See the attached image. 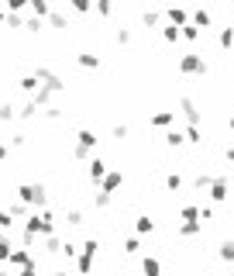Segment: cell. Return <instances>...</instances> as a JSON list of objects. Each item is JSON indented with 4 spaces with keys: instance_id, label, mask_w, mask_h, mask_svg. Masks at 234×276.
Instances as JSON below:
<instances>
[{
    "instance_id": "cell-1",
    "label": "cell",
    "mask_w": 234,
    "mask_h": 276,
    "mask_svg": "<svg viewBox=\"0 0 234 276\" xmlns=\"http://www.w3.org/2000/svg\"><path fill=\"white\" fill-rule=\"evenodd\" d=\"M17 201H24L34 211H45L49 207V190H45V183H21L17 186Z\"/></svg>"
},
{
    "instance_id": "cell-2",
    "label": "cell",
    "mask_w": 234,
    "mask_h": 276,
    "mask_svg": "<svg viewBox=\"0 0 234 276\" xmlns=\"http://www.w3.org/2000/svg\"><path fill=\"white\" fill-rule=\"evenodd\" d=\"M24 231L38 235V239H45V235H55V214L45 207V211H34L28 221H24Z\"/></svg>"
},
{
    "instance_id": "cell-3",
    "label": "cell",
    "mask_w": 234,
    "mask_h": 276,
    "mask_svg": "<svg viewBox=\"0 0 234 276\" xmlns=\"http://www.w3.org/2000/svg\"><path fill=\"white\" fill-rule=\"evenodd\" d=\"M34 76H38V80H42V87H45V90H49L52 97L66 90V80H62V76H59V73H52L49 66H38V69H34Z\"/></svg>"
},
{
    "instance_id": "cell-4",
    "label": "cell",
    "mask_w": 234,
    "mask_h": 276,
    "mask_svg": "<svg viewBox=\"0 0 234 276\" xmlns=\"http://www.w3.org/2000/svg\"><path fill=\"white\" fill-rule=\"evenodd\" d=\"M179 73H186V76H200V73H207V59L197 55V52H186V55H179Z\"/></svg>"
},
{
    "instance_id": "cell-5",
    "label": "cell",
    "mask_w": 234,
    "mask_h": 276,
    "mask_svg": "<svg viewBox=\"0 0 234 276\" xmlns=\"http://www.w3.org/2000/svg\"><path fill=\"white\" fill-rule=\"evenodd\" d=\"M107 173H110V169H107V163L100 159V155H93V159L86 163V176H90V183H97V186H100V183L107 180Z\"/></svg>"
},
{
    "instance_id": "cell-6",
    "label": "cell",
    "mask_w": 234,
    "mask_h": 276,
    "mask_svg": "<svg viewBox=\"0 0 234 276\" xmlns=\"http://www.w3.org/2000/svg\"><path fill=\"white\" fill-rule=\"evenodd\" d=\"M179 110H183V117L189 121V128H200V110H197V104H193L189 97L179 100Z\"/></svg>"
},
{
    "instance_id": "cell-7",
    "label": "cell",
    "mask_w": 234,
    "mask_h": 276,
    "mask_svg": "<svg viewBox=\"0 0 234 276\" xmlns=\"http://www.w3.org/2000/svg\"><path fill=\"white\" fill-rule=\"evenodd\" d=\"M7 262H11L14 269H28V266H34V256H31L28 249H21V245H17V249L11 252V259H7Z\"/></svg>"
},
{
    "instance_id": "cell-8",
    "label": "cell",
    "mask_w": 234,
    "mask_h": 276,
    "mask_svg": "<svg viewBox=\"0 0 234 276\" xmlns=\"http://www.w3.org/2000/svg\"><path fill=\"white\" fill-rule=\"evenodd\" d=\"M166 21L176 24V28H186V24H189V11H186V7H169V11H166Z\"/></svg>"
},
{
    "instance_id": "cell-9",
    "label": "cell",
    "mask_w": 234,
    "mask_h": 276,
    "mask_svg": "<svg viewBox=\"0 0 234 276\" xmlns=\"http://www.w3.org/2000/svg\"><path fill=\"white\" fill-rule=\"evenodd\" d=\"M121 183H124V173H121V169H110L107 180L100 183V190H103V193H114V190H121Z\"/></svg>"
},
{
    "instance_id": "cell-10",
    "label": "cell",
    "mask_w": 234,
    "mask_h": 276,
    "mask_svg": "<svg viewBox=\"0 0 234 276\" xmlns=\"http://www.w3.org/2000/svg\"><path fill=\"white\" fill-rule=\"evenodd\" d=\"M17 87H21L24 93H31V97H34L38 90H42V80H38V76L31 73V76H21V80H17Z\"/></svg>"
},
{
    "instance_id": "cell-11",
    "label": "cell",
    "mask_w": 234,
    "mask_h": 276,
    "mask_svg": "<svg viewBox=\"0 0 234 276\" xmlns=\"http://www.w3.org/2000/svg\"><path fill=\"white\" fill-rule=\"evenodd\" d=\"M141 273H145V276H162V262L155 259V256H145V259H141Z\"/></svg>"
},
{
    "instance_id": "cell-12",
    "label": "cell",
    "mask_w": 234,
    "mask_h": 276,
    "mask_svg": "<svg viewBox=\"0 0 234 276\" xmlns=\"http://www.w3.org/2000/svg\"><path fill=\"white\" fill-rule=\"evenodd\" d=\"M93 259H97V256L80 252V259H76V273H80V276H90V273H93Z\"/></svg>"
},
{
    "instance_id": "cell-13",
    "label": "cell",
    "mask_w": 234,
    "mask_h": 276,
    "mask_svg": "<svg viewBox=\"0 0 234 276\" xmlns=\"http://www.w3.org/2000/svg\"><path fill=\"white\" fill-rule=\"evenodd\" d=\"M76 145H83V148H97V131H90V128H80V135H76Z\"/></svg>"
},
{
    "instance_id": "cell-14",
    "label": "cell",
    "mask_w": 234,
    "mask_h": 276,
    "mask_svg": "<svg viewBox=\"0 0 234 276\" xmlns=\"http://www.w3.org/2000/svg\"><path fill=\"white\" fill-rule=\"evenodd\" d=\"M203 231V221H179V235L183 239H193V235Z\"/></svg>"
},
{
    "instance_id": "cell-15",
    "label": "cell",
    "mask_w": 234,
    "mask_h": 276,
    "mask_svg": "<svg viewBox=\"0 0 234 276\" xmlns=\"http://www.w3.org/2000/svg\"><path fill=\"white\" fill-rule=\"evenodd\" d=\"M210 201H217V204H220V201H227V183H224L220 176L210 183Z\"/></svg>"
},
{
    "instance_id": "cell-16",
    "label": "cell",
    "mask_w": 234,
    "mask_h": 276,
    "mask_svg": "<svg viewBox=\"0 0 234 276\" xmlns=\"http://www.w3.org/2000/svg\"><path fill=\"white\" fill-rule=\"evenodd\" d=\"M31 14L45 21V18H52V4L49 0H31Z\"/></svg>"
},
{
    "instance_id": "cell-17",
    "label": "cell",
    "mask_w": 234,
    "mask_h": 276,
    "mask_svg": "<svg viewBox=\"0 0 234 276\" xmlns=\"http://www.w3.org/2000/svg\"><path fill=\"white\" fill-rule=\"evenodd\" d=\"M183 142H186V131H183V128H169V131H166V145H169V148H179Z\"/></svg>"
},
{
    "instance_id": "cell-18",
    "label": "cell",
    "mask_w": 234,
    "mask_h": 276,
    "mask_svg": "<svg viewBox=\"0 0 234 276\" xmlns=\"http://www.w3.org/2000/svg\"><path fill=\"white\" fill-rule=\"evenodd\" d=\"M7 211L14 214V221H28V218H31V214H28V204H24V201H11V204H7Z\"/></svg>"
},
{
    "instance_id": "cell-19",
    "label": "cell",
    "mask_w": 234,
    "mask_h": 276,
    "mask_svg": "<svg viewBox=\"0 0 234 276\" xmlns=\"http://www.w3.org/2000/svg\"><path fill=\"white\" fill-rule=\"evenodd\" d=\"M76 62H80L83 69H100V55H93V52H80Z\"/></svg>"
},
{
    "instance_id": "cell-20",
    "label": "cell",
    "mask_w": 234,
    "mask_h": 276,
    "mask_svg": "<svg viewBox=\"0 0 234 276\" xmlns=\"http://www.w3.org/2000/svg\"><path fill=\"white\" fill-rule=\"evenodd\" d=\"M159 21H162V14L155 11V7H145V11H141V24H145V28H155Z\"/></svg>"
},
{
    "instance_id": "cell-21",
    "label": "cell",
    "mask_w": 234,
    "mask_h": 276,
    "mask_svg": "<svg viewBox=\"0 0 234 276\" xmlns=\"http://www.w3.org/2000/svg\"><path fill=\"white\" fill-rule=\"evenodd\" d=\"M162 38H166L169 45H176L179 38H183V28H176V24H162Z\"/></svg>"
},
{
    "instance_id": "cell-22",
    "label": "cell",
    "mask_w": 234,
    "mask_h": 276,
    "mask_svg": "<svg viewBox=\"0 0 234 276\" xmlns=\"http://www.w3.org/2000/svg\"><path fill=\"white\" fill-rule=\"evenodd\" d=\"M38 110H42V107H38L34 100H28V104H21V107H17V117H21V121H31V117H34Z\"/></svg>"
},
{
    "instance_id": "cell-23",
    "label": "cell",
    "mask_w": 234,
    "mask_h": 276,
    "mask_svg": "<svg viewBox=\"0 0 234 276\" xmlns=\"http://www.w3.org/2000/svg\"><path fill=\"white\" fill-rule=\"evenodd\" d=\"M14 117H17V107H14L11 100H4V104H0V121H4V125H11Z\"/></svg>"
},
{
    "instance_id": "cell-24",
    "label": "cell",
    "mask_w": 234,
    "mask_h": 276,
    "mask_svg": "<svg viewBox=\"0 0 234 276\" xmlns=\"http://www.w3.org/2000/svg\"><path fill=\"white\" fill-rule=\"evenodd\" d=\"M134 231H138V235H151V231H155V221H151L148 214H141V218L134 221Z\"/></svg>"
},
{
    "instance_id": "cell-25",
    "label": "cell",
    "mask_w": 234,
    "mask_h": 276,
    "mask_svg": "<svg viewBox=\"0 0 234 276\" xmlns=\"http://www.w3.org/2000/svg\"><path fill=\"white\" fill-rule=\"evenodd\" d=\"M151 125H155V128H169V125H172V110H159V114H151Z\"/></svg>"
},
{
    "instance_id": "cell-26",
    "label": "cell",
    "mask_w": 234,
    "mask_h": 276,
    "mask_svg": "<svg viewBox=\"0 0 234 276\" xmlns=\"http://www.w3.org/2000/svg\"><path fill=\"white\" fill-rule=\"evenodd\" d=\"M93 204H97L100 211H107V207L114 204V193H103V190H97V193H93Z\"/></svg>"
},
{
    "instance_id": "cell-27",
    "label": "cell",
    "mask_w": 234,
    "mask_h": 276,
    "mask_svg": "<svg viewBox=\"0 0 234 276\" xmlns=\"http://www.w3.org/2000/svg\"><path fill=\"white\" fill-rule=\"evenodd\" d=\"M14 224H17V221H14V214H11L4 204H0V228H4V231H11Z\"/></svg>"
},
{
    "instance_id": "cell-28",
    "label": "cell",
    "mask_w": 234,
    "mask_h": 276,
    "mask_svg": "<svg viewBox=\"0 0 234 276\" xmlns=\"http://www.w3.org/2000/svg\"><path fill=\"white\" fill-rule=\"evenodd\" d=\"M217 42H220V49H231V45H234V28H220Z\"/></svg>"
},
{
    "instance_id": "cell-29",
    "label": "cell",
    "mask_w": 234,
    "mask_h": 276,
    "mask_svg": "<svg viewBox=\"0 0 234 276\" xmlns=\"http://www.w3.org/2000/svg\"><path fill=\"white\" fill-rule=\"evenodd\" d=\"M210 21H214L210 11H203V7H200V11H193V24H197V28H207Z\"/></svg>"
},
{
    "instance_id": "cell-30",
    "label": "cell",
    "mask_w": 234,
    "mask_h": 276,
    "mask_svg": "<svg viewBox=\"0 0 234 276\" xmlns=\"http://www.w3.org/2000/svg\"><path fill=\"white\" fill-rule=\"evenodd\" d=\"M11 252H14L11 239H7V235H0V262H7V259H11Z\"/></svg>"
},
{
    "instance_id": "cell-31",
    "label": "cell",
    "mask_w": 234,
    "mask_h": 276,
    "mask_svg": "<svg viewBox=\"0 0 234 276\" xmlns=\"http://www.w3.org/2000/svg\"><path fill=\"white\" fill-rule=\"evenodd\" d=\"M42 249H45V252H62V242L55 239V235H45V239H42Z\"/></svg>"
},
{
    "instance_id": "cell-32",
    "label": "cell",
    "mask_w": 234,
    "mask_h": 276,
    "mask_svg": "<svg viewBox=\"0 0 234 276\" xmlns=\"http://www.w3.org/2000/svg\"><path fill=\"white\" fill-rule=\"evenodd\" d=\"M179 218H183V221H200V207H193V204H186V207L179 211Z\"/></svg>"
},
{
    "instance_id": "cell-33",
    "label": "cell",
    "mask_w": 234,
    "mask_h": 276,
    "mask_svg": "<svg viewBox=\"0 0 234 276\" xmlns=\"http://www.w3.org/2000/svg\"><path fill=\"white\" fill-rule=\"evenodd\" d=\"M72 159H80V163H90L93 155H90V148H83V145H72Z\"/></svg>"
},
{
    "instance_id": "cell-34",
    "label": "cell",
    "mask_w": 234,
    "mask_h": 276,
    "mask_svg": "<svg viewBox=\"0 0 234 276\" xmlns=\"http://www.w3.org/2000/svg\"><path fill=\"white\" fill-rule=\"evenodd\" d=\"M183 38H186V42H197V38H200V28H197V24L189 21V24L183 28Z\"/></svg>"
},
{
    "instance_id": "cell-35",
    "label": "cell",
    "mask_w": 234,
    "mask_h": 276,
    "mask_svg": "<svg viewBox=\"0 0 234 276\" xmlns=\"http://www.w3.org/2000/svg\"><path fill=\"white\" fill-rule=\"evenodd\" d=\"M179 186H183V176H179V173L172 169V173L166 176V190H179Z\"/></svg>"
},
{
    "instance_id": "cell-36",
    "label": "cell",
    "mask_w": 234,
    "mask_h": 276,
    "mask_svg": "<svg viewBox=\"0 0 234 276\" xmlns=\"http://www.w3.org/2000/svg\"><path fill=\"white\" fill-rule=\"evenodd\" d=\"M66 221H69V224H83V211H80V207H69V211H66Z\"/></svg>"
},
{
    "instance_id": "cell-37",
    "label": "cell",
    "mask_w": 234,
    "mask_h": 276,
    "mask_svg": "<svg viewBox=\"0 0 234 276\" xmlns=\"http://www.w3.org/2000/svg\"><path fill=\"white\" fill-rule=\"evenodd\" d=\"M114 42H117V45H131V31H128V28H117Z\"/></svg>"
},
{
    "instance_id": "cell-38",
    "label": "cell",
    "mask_w": 234,
    "mask_h": 276,
    "mask_svg": "<svg viewBox=\"0 0 234 276\" xmlns=\"http://www.w3.org/2000/svg\"><path fill=\"white\" fill-rule=\"evenodd\" d=\"M220 259L224 262H234V242H224L220 245Z\"/></svg>"
},
{
    "instance_id": "cell-39",
    "label": "cell",
    "mask_w": 234,
    "mask_h": 276,
    "mask_svg": "<svg viewBox=\"0 0 234 276\" xmlns=\"http://www.w3.org/2000/svg\"><path fill=\"white\" fill-rule=\"evenodd\" d=\"M24 31L38 35V31H42V18H28V21H24Z\"/></svg>"
},
{
    "instance_id": "cell-40",
    "label": "cell",
    "mask_w": 234,
    "mask_h": 276,
    "mask_svg": "<svg viewBox=\"0 0 234 276\" xmlns=\"http://www.w3.org/2000/svg\"><path fill=\"white\" fill-rule=\"evenodd\" d=\"M49 21H52V28H66V24H69V18H66V14H59V11H52V18H49Z\"/></svg>"
},
{
    "instance_id": "cell-41",
    "label": "cell",
    "mask_w": 234,
    "mask_h": 276,
    "mask_svg": "<svg viewBox=\"0 0 234 276\" xmlns=\"http://www.w3.org/2000/svg\"><path fill=\"white\" fill-rule=\"evenodd\" d=\"M128 131H131V128H128V125H121V121H117V125L110 128V135H114V138H128Z\"/></svg>"
},
{
    "instance_id": "cell-42",
    "label": "cell",
    "mask_w": 234,
    "mask_h": 276,
    "mask_svg": "<svg viewBox=\"0 0 234 276\" xmlns=\"http://www.w3.org/2000/svg\"><path fill=\"white\" fill-rule=\"evenodd\" d=\"M93 11H97V14H100V18H110V14H114V7H110V4H107V0H100V4H97V7H93Z\"/></svg>"
},
{
    "instance_id": "cell-43",
    "label": "cell",
    "mask_w": 234,
    "mask_h": 276,
    "mask_svg": "<svg viewBox=\"0 0 234 276\" xmlns=\"http://www.w3.org/2000/svg\"><path fill=\"white\" fill-rule=\"evenodd\" d=\"M72 11L76 14H86V11H93V4H86V0H72Z\"/></svg>"
},
{
    "instance_id": "cell-44",
    "label": "cell",
    "mask_w": 234,
    "mask_h": 276,
    "mask_svg": "<svg viewBox=\"0 0 234 276\" xmlns=\"http://www.w3.org/2000/svg\"><path fill=\"white\" fill-rule=\"evenodd\" d=\"M138 249H141V242H138V239H124V252H128V256H134Z\"/></svg>"
},
{
    "instance_id": "cell-45",
    "label": "cell",
    "mask_w": 234,
    "mask_h": 276,
    "mask_svg": "<svg viewBox=\"0 0 234 276\" xmlns=\"http://www.w3.org/2000/svg\"><path fill=\"white\" fill-rule=\"evenodd\" d=\"M42 114L49 117V121H59V117H62V107H55V104H52V107H49V110H42Z\"/></svg>"
},
{
    "instance_id": "cell-46",
    "label": "cell",
    "mask_w": 234,
    "mask_h": 276,
    "mask_svg": "<svg viewBox=\"0 0 234 276\" xmlns=\"http://www.w3.org/2000/svg\"><path fill=\"white\" fill-rule=\"evenodd\" d=\"M7 28H24V18L21 14H7Z\"/></svg>"
},
{
    "instance_id": "cell-47",
    "label": "cell",
    "mask_w": 234,
    "mask_h": 276,
    "mask_svg": "<svg viewBox=\"0 0 234 276\" xmlns=\"http://www.w3.org/2000/svg\"><path fill=\"white\" fill-rule=\"evenodd\" d=\"M186 142H203L200 138V128H186Z\"/></svg>"
},
{
    "instance_id": "cell-48",
    "label": "cell",
    "mask_w": 234,
    "mask_h": 276,
    "mask_svg": "<svg viewBox=\"0 0 234 276\" xmlns=\"http://www.w3.org/2000/svg\"><path fill=\"white\" fill-rule=\"evenodd\" d=\"M17 276H38V262H34V266H28V269H17Z\"/></svg>"
},
{
    "instance_id": "cell-49",
    "label": "cell",
    "mask_w": 234,
    "mask_h": 276,
    "mask_svg": "<svg viewBox=\"0 0 234 276\" xmlns=\"http://www.w3.org/2000/svg\"><path fill=\"white\" fill-rule=\"evenodd\" d=\"M7 155H11V148H7L4 142H0V163H4V159H7Z\"/></svg>"
},
{
    "instance_id": "cell-50",
    "label": "cell",
    "mask_w": 234,
    "mask_h": 276,
    "mask_svg": "<svg viewBox=\"0 0 234 276\" xmlns=\"http://www.w3.org/2000/svg\"><path fill=\"white\" fill-rule=\"evenodd\" d=\"M0 24H7V11H0Z\"/></svg>"
},
{
    "instance_id": "cell-51",
    "label": "cell",
    "mask_w": 234,
    "mask_h": 276,
    "mask_svg": "<svg viewBox=\"0 0 234 276\" xmlns=\"http://www.w3.org/2000/svg\"><path fill=\"white\" fill-rule=\"evenodd\" d=\"M227 159H231V163H234V145H231V148H227Z\"/></svg>"
},
{
    "instance_id": "cell-52",
    "label": "cell",
    "mask_w": 234,
    "mask_h": 276,
    "mask_svg": "<svg viewBox=\"0 0 234 276\" xmlns=\"http://www.w3.org/2000/svg\"><path fill=\"white\" fill-rule=\"evenodd\" d=\"M52 276H69V273H66V269H55V273H52Z\"/></svg>"
},
{
    "instance_id": "cell-53",
    "label": "cell",
    "mask_w": 234,
    "mask_h": 276,
    "mask_svg": "<svg viewBox=\"0 0 234 276\" xmlns=\"http://www.w3.org/2000/svg\"><path fill=\"white\" fill-rule=\"evenodd\" d=\"M227 125H231V131H234V117H231V121H227Z\"/></svg>"
},
{
    "instance_id": "cell-54",
    "label": "cell",
    "mask_w": 234,
    "mask_h": 276,
    "mask_svg": "<svg viewBox=\"0 0 234 276\" xmlns=\"http://www.w3.org/2000/svg\"><path fill=\"white\" fill-rule=\"evenodd\" d=\"M0 276H11V273H0Z\"/></svg>"
},
{
    "instance_id": "cell-55",
    "label": "cell",
    "mask_w": 234,
    "mask_h": 276,
    "mask_svg": "<svg viewBox=\"0 0 234 276\" xmlns=\"http://www.w3.org/2000/svg\"><path fill=\"white\" fill-rule=\"evenodd\" d=\"M186 276H193V273H186Z\"/></svg>"
}]
</instances>
